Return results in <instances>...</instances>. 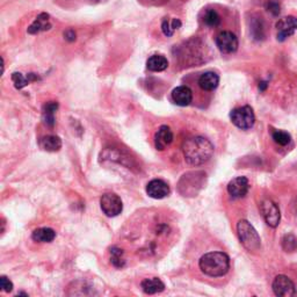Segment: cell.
I'll return each instance as SVG.
<instances>
[{
    "instance_id": "obj_1",
    "label": "cell",
    "mask_w": 297,
    "mask_h": 297,
    "mask_svg": "<svg viewBox=\"0 0 297 297\" xmlns=\"http://www.w3.org/2000/svg\"><path fill=\"white\" fill-rule=\"evenodd\" d=\"M185 160L189 165L199 166L208 161L214 154V145L205 137L196 136L188 138L182 144Z\"/></svg>"
},
{
    "instance_id": "obj_2",
    "label": "cell",
    "mask_w": 297,
    "mask_h": 297,
    "mask_svg": "<svg viewBox=\"0 0 297 297\" xmlns=\"http://www.w3.org/2000/svg\"><path fill=\"white\" fill-rule=\"evenodd\" d=\"M199 266L201 272L206 275L212 278H220L229 272L230 258L223 252H209L202 255Z\"/></svg>"
},
{
    "instance_id": "obj_3",
    "label": "cell",
    "mask_w": 297,
    "mask_h": 297,
    "mask_svg": "<svg viewBox=\"0 0 297 297\" xmlns=\"http://www.w3.org/2000/svg\"><path fill=\"white\" fill-rule=\"evenodd\" d=\"M238 236L243 246L250 252H257L260 250L261 241L257 230L251 225L250 222L241 220L237 224Z\"/></svg>"
},
{
    "instance_id": "obj_4",
    "label": "cell",
    "mask_w": 297,
    "mask_h": 297,
    "mask_svg": "<svg viewBox=\"0 0 297 297\" xmlns=\"http://www.w3.org/2000/svg\"><path fill=\"white\" fill-rule=\"evenodd\" d=\"M230 119L234 126L241 130L251 129L255 123L254 112L250 106H244L233 109L230 114Z\"/></svg>"
},
{
    "instance_id": "obj_5",
    "label": "cell",
    "mask_w": 297,
    "mask_h": 297,
    "mask_svg": "<svg viewBox=\"0 0 297 297\" xmlns=\"http://www.w3.org/2000/svg\"><path fill=\"white\" fill-rule=\"evenodd\" d=\"M100 206L101 210L106 216L108 217H115L120 215L123 210V203L122 200L119 195L114 194V193H106L100 199Z\"/></svg>"
},
{
    "instance_id": "obj_6",
    "label": "cell",
    "mask_w": 297,
    "mask_h": 297,
    "mask_svg": "<svg viewBox=\"0 0 297 297\" xmlns=\"http://www.w3.org/2000/svg\"><path fill=\"white\" fill-rule=\"evenodd\" d=\"M260 212L268 226L276 227L279 225L280 220H281V214H280L278 205L274 201L268 199L264 200L260 203Z\"/></svg>"
},
{
    "instance_id": "obj_7",
    "label": "cell",
    "mask_w": 297,
    "mask_h": 297,
    "mask_svg": "<svg viewBox=\"0 0 297 297\" xmlns=\"http://www.w3.org/2000/svg\"><path fill=\"white\" fill-rule=\"evenodd\" d=\"M273 292L276 296L292 297L296 295V288L294 282L286 275L276 276L273 281Z\"/></svg>"
},
{
    "instance_id": "obj_8",
    "label": "cell",
    "mask_w": 297,
    "mask_h": 297,
    "mask_svg": "<svg viewBox=\"0 0 297 297\" xmlns=\"http://www.w3.org/2000/svg\"><path fill=\"white\" fill-rule=\"evenodd\" d=\"M276 29H278V41L283 42L297 30V18L289 15L280 19L276 23Z\"/></svg>"
},
{
    "instance_id": "obj_9",
    "label": "cell",
    "mask_w": 297,
    "mask_h": 297,
    "mask_svg": "<svg viewBox=\"0 0 297 297\" xmlns=\"http://www.w3.org/2000/svg\"><path fill=\"white\" fill-rule=\"evenodd\" d=\"M238 44L237 36L231 32H222L216 37V46L223 54L236 53Z\"/></svg>"
},
{
    "instance_id": "obj_10",
    "label": "cell",
    "mask_w": 297,
    "mask_h": 297,
    "mask_svg": "<svg viewBox=\"0 0 297 297\" xmlns=\"http://www.w3.org/2000/svg\"><path fill=\"white\" fill-rule=\"evenodd\" d=\"M250 184H248L247 178L237 177L232 179L227 185V193L232 196L233 199H241L248 193Z\"/></svg>"
},
{
    "instance_id": "obj_11",
    "label": "cell",
    "mask_w": 297,
    "mask_h": 297,
    "mask_svg": "<svg viewBox=\"0 0 297 297\" xmlns=\"http://www.w3.org/2000/svg\"><path fill=\"white\" fill-rule=\"evenodd\" d=\"M147 193L150 198L160 200L166 198L170 194V187L161 179H153L148 184Z\"/></svg>"
},
{
    "instance_id": "obj_12",
    "label": "cell",
    "mask_w": 297,
    "mask_h": 297,
    "mask_svg": "<svg viewBox=\"0 0 297 297\" xmlns=\"http://www.w3.org/2000/svg\"><path fill=\"white\" fill-rule=\"evenodd\" d=\"M173 141V133L170 129V127L161 126L154 135V147L157 150L163 151Z\"/></svg>"
},
{
    "instance_id": "obj_13",
    "label": "cell",
    "mask_w": 297,
    "mask_h": 297,
    "mask_svg": "<svg viewBox=\"0 0 297 297\" xmlns=\"http://www.w3.org/2000/svg\"><path fill=\"white\" fill-rule=\"evenodd\" d=\"M172 100L178 106H188L193 100V93L191 88L187 87V86H178L177 88L172 91Z\"/></svg>"
},
{
    "instance_id": "obj_14",
    "label": "cell",
    "mask_w": 297,
    "mask_h": 297,
    "mask_svg": "<svg viewBox=\"0 0 297 297\" xmlns=\"http://www.w3.org/2000/svg\"><path fill=\"white\" fill-rule=\"evenodd\" d=\"M220 84V77L219 74L215 72H205L201 74V77L199 78V86L205 91H214L217 88V86Z\"/></svg>"
},
{
    "instance_id": "obj_15",
    "label": "cell",
    "mask_w": 297,
    "mask_h": 297,
    "mask_svg": "<svg viewBox=\"0 0 297 297\" xmlns=\"http://www.w3.org/2000/svg\"><path fill=\"white\" fill-rule=\"evenodd\" d=\"M141 287H142V290H143L145 294H148V295H153V294L161 293V292H164V289H165L164 282L158 278L143 280L141 283Z\"/></svg>"
},
{
    "instance_id": "obj_16",
    "label": "cell",
    "mask_w": 297,
    "mask_h": 297,
    "mask_svg": "<svg viewBox=\"0 0 297 297\" xmlns=\"http://www.w3.org/2000/svg\"><path fill=\"white\" fill-rule=\"evenodd\" d=\"M39 145L44 151H48V152H56V151L61 150L62 140L58 136L49 135V136H44L41 138Z\"/></svg>"
},
{
    "instance_id": "obj_17",
    "label": "cell",
    "mask_w": 297,
    "mask_h": 297,
    "mask_svg": "<svg viewBox=\"0 0 297 297\" xmlns=\"http://www.w3.org/2000/svg\"><path fill=\"white\" fill-rule=\"evenodd\" d=\"M49 18L50 16L49 14H47V13H41V14L35 19V21L29 26L28 33L39 34L41 32H44V30H49L51 28Z\"/></svg>"
},
{
    "instance_id": "obj_18",
    "label": "cell",
    "mask_w": 297,
    "mask_h": 297,
    "mask_svg": "<svg viewBox=\"0 0 297 297\" xmlns=\"http://www.w3.org/2000/svg\"><path fill=\"white\" fill-rule=\"evenodd\" d=\"M147 67L150 71L161 72L168 68V61L161 55H153L148 60Z\"/></svg>"
},
{
    "instance_id": "obj_19",
    "label": "cell",
    "mask_w": 297,
    "mask_h": 297,
    "mask_svg": "<svg viewBox=\"0 0 297 297\" xmlns=\"http://www.w3.org/2000/svg\"><path fill=\"white\" fill-rule=\"evenodd\" d=\"M32 238L39 243H51L56 238V232L50 227H40L34 231Z\"/></svg>"
},
{
    "instance_id": "obj_20",
    "label": "cell",
    "mask_w": 297,
    "mask_h": 297,
    "mask_svg": "<svg viewBox=\"0 0 297 297\" xmlns=\"http://www.w3.org/2000/svg\"><path fill=\"white\" fill-rule=\"evenodd\" d=\"M58 109V103L57 102H48L43 108V122L47 124V126L53 127L55 124V113Z\"/></svg>"
},
{
    "instance_id": "obj_21",
    "label": "cell",
    "mask_w": 297,
    "mask_h": 297,
    "mask_svg": "<svg viewBox=\"0 0 297 297\" xmlns=\"http://www.w3.org/2000/svg\"><path fill=\"white\" fill-rule=\"evenodd\" d=\"M110 253V262H112L114 267L122 268L126 265V259H124V252L120 247L113 246L109 251Z\"/></svg>"
},
{
    "instance_id": "obj_22",
    "label": "cell",
    "mask_w": 297,
    "mask_h": 297,
    "mask_svg": "<svg viewBox=\"0 0 297 297\" xmlns=\"http://www.w3.org/2000/svg\"><path fill=\"white\" fill-rule=\"evenodd\" d=\"M36 79H37V77L34 74H29L27 77H25L22 74H20V72H14V74H12V80H13V82H14L15 88H18V89L26 87V86L28 85L30 81L36 80Z\"/></svg>"
},
{
    "instance_id": "obj_23",
    "label": "cell",
    "mask_w": 297,
    "mask_h": 297,
    "mask_svg": "<svg viewBox=\"0 0 297 297\" xmlns=\"http://www.w3.org/2000/svg\"><path fill=\"white\" fill-rule=\"evenodd\" d=\"M272 137L275 143L281 145V147H286V145H288L290 143V141H292L290 135L287 133V131H283V130H274L272 133Z\"/></svg>"
},
{
    "instance_id": "obj_24",
    "label": "cell",
    "mask_w": 297,
    "mask_h": 297,
    "mask_svg": "<svg viewBox=\"0 0 297 297\" xmlns=\"http://www.w3.org/2000/svg\"><path fill=\"white\" fill-rule=\"evenodd\" d=\"M203 22L206 23L207 26L209 27H217L221 22V16L219 15V13L214 9H209V11L206 12L205 18H203Z\"/></svg>"
},
{
    "instance_id": "obj_25",
    "label": "cell",
    "mask_w": 297,
    "mask_h": 297,
    "mask_svg": "<svg viewBox=\"0 0 297 297\" xmlns=\"http://www.w3.org/2000/svg\"><path fill=\"white\" fill-rule=\"evenodd\" d=\"M282 247L286 252H295L297 250V238L294 234H286L282 239Z\"/></svg>"
},
{
    "instance_id": "obj_26",
    "label": "cell",
    "mask_w": 297,
    "mask_h": 297,
    "mask_svg": "<svg viewBox=\"0 0 297 297\" xmlns=\"http://www.w3.org/2000/svg\"><path fill=\"white\" fill-rule=\"evenodd\" d=\"M0 287H1L2 292H5V293H11L13 290L12 281L5 275L0 276Z\"/></svg>"
},
{
    "instance_id": "obj_27",
    "label": "cell",
    "mask_w": 297,
    "mask_h": 297,
    "mask_svg": "<svg viewBox=\"0 0 297 297\" xmlns=\"http://www.w3.org/2000/svg\"><path fill=\"white\" fill-rule=\"evenodd\" d=\"M161 30H163L164 35L167 37L172 36L174 33V29H173V27H172V23H170V21H168L167 19H165L163 23H161Z\"/></svg>"
},
{
    "instance_id": "obj_28",
    "label": "cell",
    "mask_w": 297,
    "mask_h": 297,
    "mask_svg": "<svg viewBox=\"0 0 297 297\" xmlns=\"http://www.w3.org/2000/svg\"><path fill=\"white\" fill-rule=\"evenodd\" d=\"M267 9L268 12H271L273 15H279L280 14V5L275 1H271L267 5Z\"/></svg>"
},
{
    "instance_id": "obj_29",
    "label": "cell",
    "mask_w": 297,
    "mask_h": 297,
    "mask_svg": "<svg viewBox=\"0 0 297 297\" xmlns=\"http://www.w3.org/2000/svg\"><path fill=\"white\" fill-rule=\"evenodd\" d=\"M64 37H65V40L69 41V42H74V41H75V33H74V30L68 29L67 32L64 33Z\"/></svg>"
},
{
    "instance_id": "obj_30",
    "label": "cell",
    "mask_w": 297,
    "mask_h": 297,
    "mask_svg": "<svg viewBox=\"0 0 297 297\" xmlns=\"http://www.w3.org/2000/svg\"><path fill=\"white\" fill-rule=\"evenodd\" d=\"M172 27H173V29H178L181 27V21L179 19H174L173 21H172Z\"/></svg>"
},
{
    "instance_id": "obj_31",
    "label": "cell",
    "mask_w": 297,
    "mask_h": 297,
    "mask_svg": "<svg viewBox=\"0 0 297 297\" xmlns=\"http://www.w3.org/2000/svg\"><path fill=\"white\" fill-rule=\"evenodd\" d=\"M266 86H267V84H266V82H261V84L259 85V88H260L261 91H264V89L266 88Z\"/></svg>"
}]
</instances>
